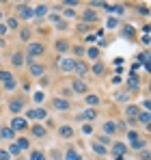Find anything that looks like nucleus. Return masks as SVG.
Returning a JSON list of instances; mask_svg holds the SVG:
<instances>
[{"instance_id": "0eeeda50", "label": "nucleus", "mask_w": 151, "mask_h": 160, "mask_svg": "<svg viewBox=\"0 0 151 160\" xmlns=\"http://www.w3.org/2000/svg\"><path fill=\"white\" fill-rule=\"evenodd\" d=\"M9 128H11L13 132H24V130H28V121L24 119V117H19V115H17V117H13V119H11V126H9Z\"/></svg>"}, {"instance_id": "cd10ccee", "label": "nucleus", "mask_w": 151, "mask_h": 160, "mask_svg": "<svg viewBox=\"0 0 151 160\" xmlns=\"http://www.w3.org/2000/svg\"><path fill=\"white\" fill-rule=\"evenodd\" d=\"M136 121H142V123L149 128V121H151V112H145V110H140V115L136 117Z\"/></svg>"}, {"instance_id": "a211bd4d", "label": "nucleus", "mask_w": 151, "mask_h": 160, "mask_svg": "<svg viewBox=\"0 0 151 160\" xmlns=\"http://www.w3.org/2000/svg\"><path fill=\"white\" fill-rule=\"evenodd\" d=\"M0 139H7V141H11V139H15V132H13L9 126H5V128H0Z\"/></svg>"}, {"instance_id": "393cba45", "label": "nucleus", "mask_w": 151, "mask_h": 160, "mask_svg": "<svg viewBox=\"0 0 151 160\" xmlns=\"http://www.w3.org/2000/svg\"><path fill=\"white\" fill-rule=\"evenodd\" d=\"M84 54L91 61H99V48H89V50H84Z\"/></svg>"}, {"instance_id": "8fccbe9b", "label": "nucleus", "mask_w": 151, "mask_h": 160, "mask_svg": "<svg viewBox=\"0 0 151 160\" xmlns=\"http://www.w3.org/2000/svg\"><path fill=\"white\" fill-rule=\"evenodd\" d=\"M5 33H7V26H5V24H0V35H5Z\"/></svg>"}, {"instance_id": "f257e3e1", "label": "nucleus", "mask_w": 151, "mask_h": 160, "mask_svg": "<svg viewBox=\"0 0 151 160\" xmlns=\"http://www.w3.org/2000/svg\"><path fill=\"white\" fill-rule=\"evenodd\" d=\"M43 52H45V45H43V43H39V41H28V45H26L28 61H33L35 56H41Z\"/></svg>"}, {"instance_id": "9d476101", "label": "nucleus", "mask_w": 151, "mask_h": 160, "mask_svg": "<svg viewBox=\"0 0 151 160\" xmlns=\"http://www.w3.org/2000/svg\"><path fill=\"white\" fill-rule=\"evenodd\" d=\"M22 110H24V100H22V98H17V100H11V102H9V112H13V117H17Z\"/></svg>"}, {"instance_id": "6e6552de", "label": "nucleus", "mask_w": 151, "mask_h": 160, "mask_svg": "<svg viewBox=\"0 0 151 160\" xmlns=\"http://www.w3.org/2000/svg\"><path fill=\"white\" fill-rule=\"evenodd\" d=\"M73 72L78 74V78H82V80H84V76L89 74V63H86V61H82V59H76Z\"/></svg>"}, {"instance_id": "e433bc0d", "label": "nucleus", "mask_w": 151, "mask_h": 160, "mask_svg": "<svg viewBox=\"0 0 151 160\" xmlns=\"http://www.w3.org/2000/svg\"><path fill=\"white\" fill-rule=\"evenodd\" d=\"M33 100H35V102H37V104H41V102H43V100H45V93H43V91H37V93H35V95H33Z\"/></svg>"}, {"instance_id": "dca6fc26", "label": "nucleus", "mask_w": 151, "mask_h": 160, "mask_svg": "<svg viewBox=\"0 0 151 160\" xmlns=\"http://www.w3.org/2000/svg\"><path fill=\"white\" fill-rule=\"evenodd\" d=\"M112 151H114L117 156H125V154H128V145L121 143V141H117V143L112 145Z\"/></svg>"}, {"instance_id": "603ef678", "label": "nucleus", "mask_w": 151, "mask_h": 160, "mask_svg": "<svg viewBox=\"0 0 151 160\" xmlns=\"http://www.w3.org/2000/svg\"><path fill=\"white\" fill-rule=\"evenodd\" d=\"M0 20H2V11H0Z\"/></svg>"}, {"instance_id": "473e14b6", "label": "nucleus", "mask_w": 151, "mask_h": 160, "mask_svg": "<svg viewBox=\"0 0 151 160\" xmlns=\"http://www.w3.org/2000/svg\"><path fill=\"white\" fill-rule=\"evenodd\" d=\"M93 151H95V154H102V156H104L108 149H106V145H102L99 141H95V143H93Z\"/></svg>"}, {"instance_id": "c03bdc74", "label": "nucleus", "mask_w": 151, "mask_h": 160, "mask_svg": "<svg viewBox=\"0 0 151 160\" xmlns=\"http://www.w3.org/2000/svg\"><path fill=\"white\" fill-rule=\"evenodd\" d=\"M73 50H76V56H82V54H84V48H82V45H76Z\"/></svg>"}, {"instance_id": "9b49d317", "label": "nucleus", "mask_w": 151, "mask_h": 160, "mask_svg": "<svg viewBox=\"0 0 151 160\" xmlns=\"http://www.w3.org/2000/svg\"><path fill=\"white\" fill-rule=\"evenodd\" d=\"M140 115V108L136 106V104H128V106H125V117H128L132 123L136 121V117Z\"/></svg>"}, {"instance_id": "39448f33", "label": "nucleus", "mask_w": 151, "mask_h": 160, "mask_svg": "<svg viewBox=\"0 0 151 160\" xmlns=\"http://www.w3.org/2000/svg\"><path fill=\"white\" fill-rule=\"evenodd\" d=\"M15 11L22 20H33L35 17V9L30 5H15Z\"/></svg>"}, {"instance_id": "a18cd8bd", "label": "nucleus", "mask_w": 151, "mask_h": 160, "mask_svg": "<svg viewBox=\"0 0 151 160\" xmlns=\"http://www.w3.org/2000/svg\"><path fill=\"white\" fill-rule=\"evenodd\" d=\"M78 30H80V33H89V30H91V26H89V24H80V26H78Z\"/></svg>"}, {"instance_id": "5701e85b", "label": "nucleus", "mask_w": 151, "mask_h": 160, "mask_svg": "<svg viewBox=\"0 0 151 160\" xmlns=\"http://www.w3.org/2000/svg\"><path fill=\"white\" fill-rule=\"evenodd\" d=\"M97 20V15H95V11H91V9H86L84 13H82V24H86V22H95Z\"/></svg>"}, {"instance_id": "79ce46f5", "label": "nucleus", "mask_w": 151, "mask_h": 160, "mask_svg": "<svg viewBox=\"0 0 151 160\" xmlns=\"http://www.w3.org/2000/svg\"><path fill=\"white\" fill-rule=\"evenodd\" d=\"M0 160H11V156H9L7 149H0Z\"/></svg>"}, {"instance_id": "72a5a7b5", "label": "nucleus", "mask_w": 151, "mask_h": 160, "mask_svg": "<svg viewBox=\"0 0 151 160\" xmlns=\"http://www.w3.org/2000/svg\"><path fill=\"white\" fill-rule=\"evenodd\" d=\"M11 78H13V74H11V72H7V69H0V82H2V84H5L7 80H11Z\"/></svg>"}, {"instance_id": "ea45409f", "label": "nucleus", "mask_w": 151, "mask_h": 160, "mask_svg": "<svg viewBox=\"0 0 151 160\" xmlns=\"http://www.w3.org/2000/svg\"><path fill=\"white\" fill-rule=\"evenodd\" d=\"M47 20L52 22V24H58V22H61V17H58L56 13H47Z\"/></svg>"}, {"instance_id": "6ab92c4d", "label": "nucleus", "mask_w": 151, "mask_h": 160, "mask_svg": "<svg viewBox=\"0 0 151 160\" xmlns=\"http://www.w3.org/2000/svg\"><path fill=\"white\" fill-rule=\"evenodd\" d=\"M97 117V108H84V112H82V119H86V121H93Z\"/></svg>"}, {"instance_id": "bb28decb", "label": "nucleus", "mask_w": 151, "mask_h": 160, "mask_svg": "<svg viewBox=\"0 0 151 160\" xmlns=\"http://www.w3.org/2000/svg\"><path fill=\"white\" fill-rule=\"evenodd\" d=\"M5 26H7V30H17V28H19V20H17V17H9Z\"/></svg>"}, {"instance_id": "f03ea898", "label": "nucleus", "mask_w": 151, "mask_h": 160, "mask_svg": "<svg viewBox=\"0 0 151 160\" xmlns=\"http://www.w3.org/2000/svg\"><path fill=\"white\" fill-rule=\"evenodd\" d=\"M24 119H33V121H39V119H47V110L45 108H41V106H35V108H28L26 110V117Z\"/></svg>"}, {"instance_id": "2eb2a0df", "label": "nucleus", "mask_w": 151, "mask_h": 160, "mask_svg": "<svg viewBox=\"0 0 151 160\" xmlns=\"http://www.w3.org/2000/svg\"><path fill=\"white\" fill-rule=\"evenodd\" d=\"M102 132H104V136H112V134L117 132V126H114V121H106V123L102 126Z\"/></svg>"}, {"instance_id": "2f4dec72", "label": "nucleus", "mask_w": 151, "mask_h": 160, "mask_svg": "<svg viewBox=\"0 0 151 160\" xmlns=\"http://www.w3.org/2000/svg\"><path fill=\"white\" fill-rule=\"evenodd\" d=\"M2 89H5V91H15V89H17V80H15V78L7 80V82L2 84Z\"/></svg>"}, {"instance_id": "c756f323", "label": "nucleus", "mask_w": 151, "mask_h": 160, "mask_svg": "<svg viewBox=\"0 0 151 160\" xmlns=\"http://www.w3.org/2000/svg\"><path fill=\"white\" fill-rule=\"evenodd\" d=\"M130 93H128V91H121V93H119V91H117V93H114V100L117 102H130Z\"/></svg>"}, {"instance_id": "37998d69", "label": "nucleus", "mask_w": 151, "mask_h": 160, "mask_svg": "<svg viewBox=\"0 0 151 160\" xmlns=\"http://www.w3.org/2000/svg\"><path fill=\"white\" fill-rule=\"evenodd\" d=\"M132 33H134L132 26H125V28H123V35H125V37H132Z\"/></svg>"}, {"instance_id": "4468645a", "label": "nucleus", "mask_w": 151, "mask_h": 160, "mask_svg": "<svg viewBox=\"0 0 151 160\" xmlns=\"http://www.w3.org/2000/svg\"><path fill=\"white\" fill-rule=\"evenodd\" d=\"M11 65L13 67H22L24 65V52H13L11 54Z\"/></svg>"}, {"instance_id": "412c9836", "label": "nucleus", "mask_w": 151, "mask_h": 160, "mask_svg": "<svg viewBox=\"0 0 151 160\" xmlns=\"http://www.w3.org/2000/svg\"><path fill=\"white\" fill-rule=\"evenodd\" d=\"M30 132H33V136H37V139H41V136H45V128H43V126H39V123H33Z\"/></svg>"}, {"instance_id": "7ed1b4c3", "label": "nucleus", "mask_w": 151, "mask_h": 160, "mask_svg": "<svg viewBox=\"0 0 151 160\" xmlns=\"http://www.w3.org/2000/svg\"><path fill=\"white\" fill-rule=\"evenodd\" d=\"M69 89L73 91V95H86V91H89V84H86L82 78H73Z\"/></svg>"}, {"instance_id": "a878e982", "label": "nucleus", "mask_w": 151, "mask_h": 160, "mask_svg": "<svg viewBox=\"0 0 151 160\" xmlns=\"http://www.w3.org/2000/svg\"><path fill=\"white\" fill-rule=\"evenodd\" d=\"M104 72H106V65H104L102 61H95V65H93V74H95V76H102Z\"/></svg>"}, {"instance_id": "09e8293b", "label": "nucleus", "mask_w": 151, "mask_h": 160, "mask_svg": "<svg viewBox=\"0 0 151 160\" xmlns=\"http://www.w3.org/2000/svg\"><path fill=\"white\" fill-rule=\"evenodd\" d=\"M140 15H149V11H147V7H140V11H138Z\"/></svg>"}, {"instance_id": "b1692460", "label": "nucleus", "mask_w": 151, "mask_h": 160, "mask_svg": "<svg viewBox=\"0 0 151 160\" xmlns=\"http://www.w3.org/2000/svg\"><path fill=\"white\" fill-rule=\"evenodd\" d=\"M47 11H50L47 5H37L35 7V17H43V15H47Z\"/></svg>"}, {"instance_id": "de8ad7c7", "label": "nucleus", "mask_w": 151, "mask_h": 160, "mask_svg": "<svg viewBox=\"0 0 151 160\" xmlns=\"http://www.w3.org/2000/svg\"><path fill=\"white\" fill-rule=\"evenodd\" d=\"M84 41H86V43H93V41H95V35H86Z\"/></svg>"}, {"instance_id": "20e7f679", "label": "nucleus", "mask_w": 151, "mask_h": 160, "mask_svg": "<svg viewBox=\"0 0 151 160\" xmlns=\"http://www.w3.org/2000/svg\"><path fill=\"white\" fill-rule=\"evenodd\" d=\"M73 65H76L73 56H61L58 59V67H61L63 74H73Z\"/></svg>"}, {"instance_id": "ddd939ff", "label": "nucleus", "mask_w": 151, "mask_h": 160, "mask_svg": "<svg viewBox=\"0 0 151 160\" xmlns=\"http://www.w3.org/2000/svg\"><path fill=\"white\" fill-rule=\"evenodd\" d=\"M84 102L89 104V108H95V106L102 104V98H99L97 93H86V95H84Z\"/></svg>"}, {"instance_id": "4c0bfd02", "label": "nucleus", "mask_w": 151, "mask_h": 160, "mask_svg": "<svg viewBox=\"0 0 151 160\" xmlns=\"http://www.w3.org/2000/svg\"><path fill=\"white\" fill-rule=\"evenodd\" d=\"M82 134L91 136V134H93V126H91V123H82Z\"/></svg>"}, {"instance_id": "f8f14e48", "label": "nucleus", "mask_w": 151, "mask_h": 160, "mask_svg": "<svg viewBox=\"0 0 151 160\" xmlns=\"http://www.w3.org/2000/svg\"><path fill=\"white\" fill-rule=\"evenodd\" d=\"M54 48H56V52H58V54H63V56H65V54H67V52L71 50V43H69L67 39H58Z\"/></svg>"}, {"instance_id": "c9c22d12", "label": "nucleus", "mask_w": 151, "mask_h": 160, "mask_svg": "<svg viewBox=\"0 0 151 160\" xmlns=\"http://www.w3.org/2000/svg\"><path fill=\"white\" fill-rule=\"evenodd\" d=\"M30 160H45V154L35 149V151H30Z\"/></svg>"}, {"instance_id": "f3484780", "label": "nucleus", "mask_w": 151, "mask_h": 160, "mask_svg": "<svg viewBox=\"0 0 151 160\" xmlns=\"http://www.w3.org/2000/svg\"><path fill=\"white\" fill-rule=\"evenodd\" d=\"M128 89H130L128 93H132V91H138V89H140V78H138V76H132V78L128 80Z\"/></svg>"}, {"instance_id": "3c124183", "label": "nucleus", "mask_w": 151, "mask_h": 160, "mask_svg": "<svg viewBox=\"0 0 151 160\" xmlns=\"http://www.w3.org/2000/svg\"><path fill=\"white\" fill-rule=\"evenodd\" d=\"M114 160H123V156H117V158H114Z\"/></svg>"}, {"instance_id": "f704fd0d", "label": "nucleus", "mask_w": 151, "mask_h": 160, "mask_svg": "<svg viewBox=\"0 0 151 160\" xmlns=\"http://www.w3.org/2000/svg\"><path fill=\"white\" fill-rule=\"evenodd\" d=\"M30 35H33V28H24V30L19 33V37H22V41H26V43H28V39H30Z\"/></svg>"}, {"instance_id": "1a4fd4ad", "label": "nucleus", "mask_w": 151, "mask_h": 160, "mask_svg": "<svg viewBox=\"0 0 151 160\" xmlns=\"http://www.w3.org/2000/svg\"><path fill=\"white\" fill-rule=\"evenodd\" d=\"M52 108H54V110H58V112H67V110L71 108V104H69V100L54 98V100H52Z\"/></svg>"}, {"instance_id": "423d86ee", "label": "nucleus", "mask_w": 151, "mask_h": 160, "mask_svg": "<svg viewBox=\"0 0 151 160\" xmlns=\"http://www.w3.org/2000/svg\"><path fill=\"white\" fill-rule=\"evenodd\" d=\"M28 74H30L33 78H43L45 67H43L41 63H37V61H30V63H28Z\"/></svg>"}, {"instance_id": "aec40b11", "label": "nucleus", "mask_w": 151, "mask_h": 160, "mask_svg": "<svg viewBox=\"0 0 151 160\" xmlns=\"http://www.w3.org/2000/svg\"><path fill=\"white\" fill-rule=\"evenodd\" d=\"M15 145L19 147V151H24V149L30 147V141L26 139V136H19V139H15Z\"/></svg>"}, {"instance_id": "58836bf2", "label": "nucleus", "mask_w": 151, "mask_h": 160, "mask_svg": "<svg viewBox=\"0 0 151 160\" xmlns=\"http://www.w3.org/2000/svg\"><path fill=\"white\" fill-rule=\"evenodd\" d=\"M17 154H19V147H17L15 143H11V145H9V156H17Z\"/></svg>"}, {"instance_id": "c85d7f7f", "label": "nucleus", "mask_w": 151, "mask_h": 160, "mask_svg": "<svg viewBox=\"0 0 151 160\" xmlns=\"http://www.w3.org/2000/svg\"><path fill=\"white\" fill-rule=\"evenodd\" d=\"M65 160H82V158L78 156V151H76L73 147H69V149L65 151Z\"/></svg>"}, {"instance_id": "4be33fe9", "label": "nucleus", "mask_w": 151, "mask_h": 160, "mask_svg": "<svg viewBox=\"0 0 151 160\" xmlns=\"http://www.w3.org/2000/svg\"><path fill=\"white\" fill-rule=\"evenodd\" d=\"M58 134L63 136V139H71V136H73V128H71V126H61Z\"/></svg>"}, {"instance_id": "49530a36", "label": "nucleus", "mask_w": 151, "mask_h": 160, "mask_svg": "<svg viewBox=\"0 0 151 160\" xmlns=\"http://www.w3.org/2000/svg\"><path fill=\"white\" fill-rule=\"evenodd\" d=\"M67 26H69L67 22H58V24H56V28H58V30H67Z\"/></svg>"}, {"instance_id": "7c9ffc66", "label": "nucleus", "mask_w": 151, "mask_h": 160, "mask_svg": "<svg viewBox=\"0 0 151 160\" xmlns=\"http://www.w3.org/2000/svg\"><path fill=\"white\" fill-rule=\"evenodd\" d=\"M106 28H108V30L119 28V17H108V20H106Z\"/></svg>"}, {"instance_id": "a19ab883", "label": "nucleus", "mask_w": 151, "mask_h": 160, "mask_svg": "<svg viewBox=\"0 0 151 160\" xmlns=\"http://www.w3.org/2000/svg\"><path fill=\"white\" fill-rule=\"evenodd\" d=\"M73 15H76V11H73V9H63V17H67V20H69V17H73Z\"/></svg>"}]
</instances>
